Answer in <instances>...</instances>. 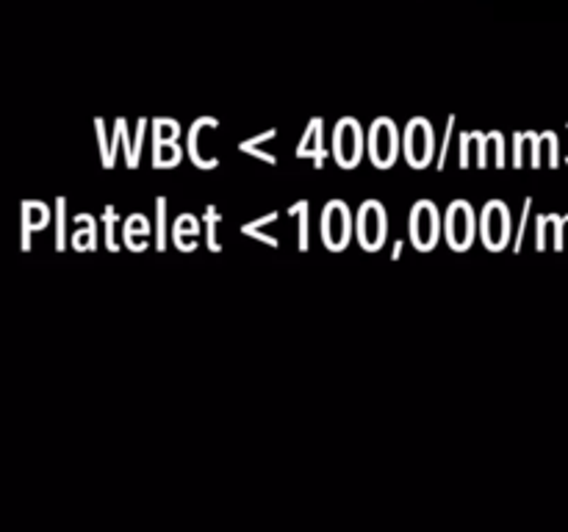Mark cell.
Wrapping results in <instances>:
<instances>
[{
	"instance_id": "cell-1",
	"label": "cell",
	"mask_w": 568,
	"mask_h": 532,
	"mask_svg": "<svg viewBox=\"0 0 568 532\" xmlns=\"http://www.w3.org/2000/svg\"><path fill=\"white\" fill-rule=\"evenodd\" d=\"M349 236H353V216H349V208L342 203V200H333L331 205L322 214V238L331 249H344L347 247Z\"/></svg>"
},
{
	"instance_id": "cell-5",
	"label": "cell",
	"mask_w": 568,
	"mask_h": 532,
	"mask_svg": "<svg viewBox=\"0 0 568 532\" xmlns=\"http://www.w3.org/2000/svg\"><path fill=\"white\" fill-rule=\"evenodd\" d=\"M358 238L366 249H381L386 238V214L381 203H366L358 216Z\"/></svg>"
},
{
	"instance_id": "cell-6",
	"label": "cell",
	"mask_w": 568,
	"mask_h": 532,
	"mask_svg": "<svg viewBox=\"0 0 568 532\" xmlns=\"http://www.w3.org/2000/svg\"><path fill=\"white\" fill-rule=\"evenodd\" d=\"M333 153L342 166H355L361 158V127L353 120L338 122L336 127V144H333Z\"/></svg>"
},
{
	"instance_id": "cell-2",
	"label": "cell",
	"mask_w": 568,
	"mask_h": 532,
	"mask_svg": "<svg viewBox=\"0 0 568 532\" xmlns=\"http://www.w3.org/2000/svg\"><path fill=\"white\" fill-rule=\"evenodd\" d=\"M438 233H442V222H438V208L430 200H422L416 203L414 214H410V238H414L416 249L427 253V249L436 247Z\"/></svg>"
},
{
	"instance_id": "cell-4",
	"label": "cell",
	"mask_w": 568,
	"mask_h": 532,
	"mask_svg": "<svg viewBox=\"0 0 568 532\" xmlns=\"http://www.w3.org/2000/svg\"><path fill=\"white\" fill-rule=\"evenodd\" d=\"M433 127L430 122L416 120L408 125V136H405V153H408L410 166H427L433 158Z\"/></svg>"
},
{
	"instance_id": "cell-3",
	"label": "cell",
	"mask_w": 568,
	"mask_h": 532,
	"mask_svg": "<svg viewBox=\"0 0 568 532\" xmlns=\"http://www.w3.org/2000/svg\"><path fill=\"white\" fill-rule=\"evenodd\" d=\"M369 153L375 166L388 170L397 161V127L392 120H377L369 133Z\"/></svg>"
},
{
	"instance_id": "cell-8",
	"label": "cell",
	"mask_w": 568,
	"mask_h": 532,
	"mask_svg": "<svg viewBox=\"0 0 568 532\" xmlns=\"http://www.w3.org/2000/svg\"><path fill=\"white\" fill-rule=\"evenodd\" d=\"M503 222H508V214L503 211V205L491 203L486 208V216H483V236H486L488 247H503V238H505V227Z\"/></svg>"
},
{
	"instance_id": "cell-7",
	"label": "cell",
	"mask_w": 568,
	"mask_h": 532,
	"mask_svg": "<svg viewBox=\"0 0 568 532\" xmlns=\"http://www.w3.org/2000/svg\"><path fill=\"white\" fill-rule=\"evenodd\" d=\"M471 208L466 203H455L447 214V238L455 249H466L471 242Z\"/></svg>"
}]
</instances>
